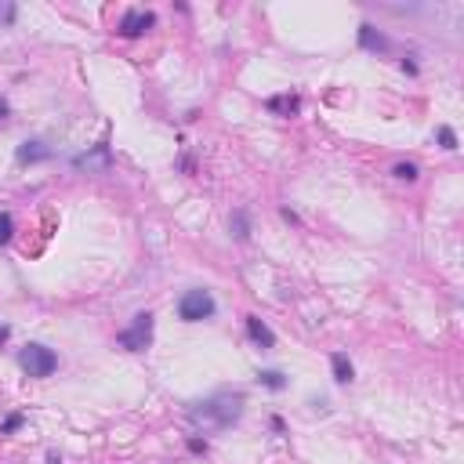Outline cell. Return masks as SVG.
<instances>
[{
  "label": "cell",
  "instance_id": "cell-5",
  "mask_svg": "<svg viewBox=\"0 0 464 464\" xmlns=\"http://www.w3.org/2000/svg\"><path fill=\"white\" fill-rule=\"evenodd\" d=\"M112 167V152L109 145H95L91 152H84V157H76V171H88V174H105Z\"/></svg>",
  "mask_w": 464,
  "mask_h": 464
},
{
  "label": "cell",
  "instance_id": "cell-20",
  "mask_svg": "<svg viewBox=\"0 0 464 464\" xmlns=\"http://www.w3.org/2000/svg\"><path fill=\"white\" fill-rule=\"evenodd\" d=\"M8 334H11V330H8L4 323H0V344H4V341H8Z\"/></svg>",
  "mask_w": 464,
  "mask_h": 464
},
{
  "label": "cell",
  "instance_id": "cell-15",
  "mask_svg": "<svg viewBox=\"0 0 464 464\" xmlns=\"http://www.w3.org/2000/svg\"><path fill=\"white\" fill-rule=\"evenodd\" d=\"M392 174H396L399 181H417V174H421V171H417V164H396V167H392Z\"/></svg>",
  "mask_w": 464,
  "mask_h": 464
},
{
  "label": "cell",
  "instance_id": "cell-10",
  "mask_svg": "<svg viewBox=\"0 0 464 464\" xmlns=\"http://www.w3.org/2000/svg\"><path fill=\"white\" fill-rule=\"evenodd\" d=\"M330 367H334V381H337V384H352L356 370H352V363H348L344 352H334V356H330Z\"/></svg>",
  "mask_w": 464,
  "mask_h": 464
},
{
  "label": "cell",
  "instance_id": "cell-7",
  "mask_svg": "<svg viewBox=\"0 0 464 464\" xmlns=\"http://www.w3.org/2000/svg\"><path fill=\"white\" fill-rule=\"evenodd\" d=\"M48 157H51V145H44V142H22L19 152H15L19 164H41Z\"/></svg>",
  "mask_w": 464,
  "mask_h": 464
},
{
  "label": "cell",
  "instance_id": "cell-21",
  "mask_svg": "<svg viewBox=\"0 0 464 464\" xmlns=\"http://www.w3.org/2000/svg\"><path fill=\"white\" fill-rule=\"evenodd\" d=\"M4 116H8V102H4V98H0V120H4Z\"/></svg>",
  "mask_w": 464,
  "mask_h": 464
},
{
  "label": "cell",
  "instance_id": "cell-16",
  "mask_svg": "<svg viewBox=\"0 0 464 464\" xmlns=\"http://www.w3.org/2000/svg\"><path fill=\"white\" fill-rule=\"evenodd\" d=\"M22 421H26L22 413H11L4 424H0V436H11V432H19V428H22Z\"/></svg>",
  "mask_w": 464,
  "mask_h": 464
},
{
  "label": "cell",
  "instance_id": "cell-13",
  "mask_svg": "<svg viewBox=\"0 0 464 464\" xmlns=\"http://www.w3.org/2000/svg\"><path fill=\"white\" fill-rule=\"evenodd\" d=\"M258 381L265 384V389H273V392H283V389H287V377H283L280 370H261Z\"/></svg>",
  "mask_w": 464,
  "mask_h": 464
},
{
  "label": "cell",
  "instance_id": "cell-6",
  "mask_svg": "<svg viewBox=\"0 0 464 464\" xmlns=\"http://www.w3.org/2000/svg\"><path fill=\"white\" fill-rule=\"evenodd\" d=\"M152 22H157L152 11H127L120 19V36H142L145 29H152Z\"/></svg>",
  "mask_w": 464,
  "mask_h": 464
},
{
  "label": "cell",
  "instance_id": "cell-3",
  "mask_svg": "<svg viewBox=\"0 0 464 464\" xmlns=\"http://www.w3.org/2000/svg\"><path fill=\"white\" fill-rule=\"evenodd\" d=\"M116 344L127 348V352H145V348L152 344V316H149V312H138L127 330L116 334Z\"/></svg>",
  "mask_w": 464,
  "mask_h": 464
},
{
  "label": "cell",
  "instance_id": "cell-19",
  "mask_svg": "<svg viewBox=\"0 0 464 464\" xmlns=\"http://www.w3.org/2000/svg\"><path fill=\"white\" fill-rule=\"evenodd\" d=\"M189 450L192 453H207V439H189Z\"/></svg>",
  "mask_w": 464,
  "mask_h": 464
},
{
  "label": "cell",
  "instance_id": "cell-12",
  "mask_svg": "<svg viewBox=\"0 0 464 464\" xmlns=\"http://www.w3.org/2000/svg\"><path fill=\"white\" fill-rule=\"evenodd\" d=\"M297 105H301V98L297 95H280V98H268V109L273 112H297Z\"/></svg>",
  "mask_w": 464,
  "mask_h": 464
},
{
  "label": "cell",
  "instance_id": "cell-9",
  "mask_svg": "<svg viewBox=\"0 0 464 464\" xmlns=\"http://www.w3.org/2000/svg\"><path fill=\"white\" fill-rule=\"evenodd\" d=\"M247 334H251V341H254V344H261V348H273V344H276V334L268 330L258 316H247Z\"/></svg>",
  "mask_w": 464,
  "mask_h": 464
},
{
  "label": "cell",
  "instance_id": "cell-14",
  "mask_svg": "<svg viewBox=\"0 0 464 464\" xmlns=\"http://www.w3.org/2000/svg\"><path fill=\"white\" fill-rule=\"evenodd\" d=\"M11 236H15V218L11 214H0V247L11 243Z\"/></svg>",
  "mask_w": 464,
  "mask_h": 464
},
{
  "label": "cell",
  "instance_id": "cell-1",
  "mask_svg": "<svg viewBox=\"0 0 464 464\" xmlns=\"http://www.w3.org/2000/svg\"><path fill=\"white\" fill-rule=\"evenodd\" d=\"M243 410H247L243 392H214V396L189 406V421L204 432H225L232 424H240Z\"/></svg>",
  "mask_w": 464,
  "mask_h": 464
},
{
  "label": "cell",
  "instance_id": "cell-17",
  "mask_svg": "<svg viewBox=\"0 0 464 464\" xmlns=\"http://www.w3.org/2000/svg\"><path fill=\"white\" fill-rule=\"evenodd\" d=\"M439 145H443V149H450V152H453V149H457V135H453V131H450V127H439Z\"/></svg>",
  "mask_w": 464,
  "mask_h": 464
},
{
  "label": "cell",
  "instance_id": "cell-2",
  "mask_svg": "<svg viewBox=\"0 0 464 464\" xmlns=\"http://www.w3.org/2000/svg\"><path fill=\"white\" fill-rule=\"evenodd\" d=\"M19 367L29 377H51L58 370V356L51 352L48 344H26L22 352H19Z\"/></svg>",
  "mask_w": 464,
  "mask_h": 464
},
{
  "label": "cell",
  "instance_id": "cell-18",
  "mask_svg": "<svg viewBox=\"0 0 464 464\" xmlns=\"http://www.w3.org/2000/svg\"><path fill=\"white\" fill-rule=\"evenodd\" d=\"M15 15H19V8H15V4H0V22H8V26H11V22H15Z\"/></svg>",
  "mask_w": 464,
  "mask_h": 464
},
{
  "label": "cell",
  "instance_id": "cell-8",
  "mask_svg": "<svg viewBox=\"0 0 464 464\" xmlns=\"http://www.w3.org/2000/svg\"><path fill=\"white\" fill-rule=\"evenodd\" d=\"M359 44H363L367 51H389V36L377 33L370 22H363V26H359Z\"/></svg>",
  "mask_w": 464,
  "mask_h": 464
},
{
  "label": "cell",
  "instance_id": "cell-4",
  "mask_svg": "<svg viewBox=\"0 0 464 464\" xmlns=\"http://www.w3.org/2000/svg\"><path fill=\"white\" fill-rule=\"evenodd\" d=\"M178 316L185 323H204L214 316V297L207 290H185L181 301H178Z\"/></svg>",
  "mask_w": 464,
  "mask_h": 464
},
{
  "label": "cell",
  "instance_id": "cell-11",
  "mask_svg": "<svg viewBox=\"0 0 464 464\" xmlns=\"http://www.w3.org/2000/svg\"><path fill=\"white\" fill-rule=\"evenodd\" d=\"M228 225H232V236H236L240 243H243V240H251V221H247V211H232V221H228Z\"/></svg>",
  "mask_w": 464,
  "mask_h": 464
}]
</instances>
